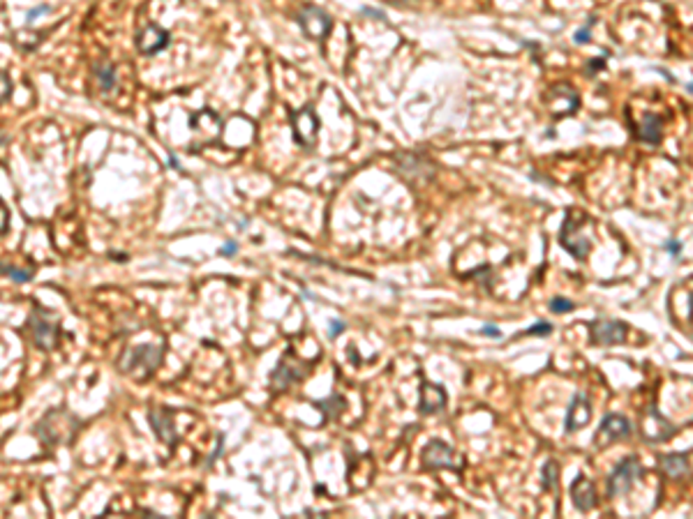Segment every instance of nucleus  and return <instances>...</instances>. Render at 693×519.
Wrapping results in <instances>:
<instances>
[{
  "label": "nucleus",
  "instance_id": "1a4fd4ad",
  "mask_svg": "<svg viewBox=\"0 0 693 519\" xmlns=\"http://www.w3.org/2000/svg\"><path fill=\"white\" fill-rule=\"evenodd\" d=\"M629 332H631V328L624 321L598 319L594 323H589V339H592V344H596V346L624 344L629 339Z\"/></svg>",
  "mask_w": 693,
  "mask_h": 519
},
{
  "label": "nucleus",
  "instance_id": "39448f33",
  "mask_svg": "<svg viewBox=\"0 0 693 519\" xmlns=\"http://www.w3.org/2000/svg\"><path fill=\"white\" fill-rule=\"evenodd\" d=\"M421 460H423V469H428V471H439V469L460 471L465 467V457H460L446 441H439V439H433L426 448H423Z\"/></svg>",
  "mask_w": 693,
  "mask_h": 519
},
{
  "label": "nucleus",
  "instance_id": "aec40b11",
  "mask_svg": "<svg viewBox=\"0 0 693 519\" xmlns=\"http://www.w3.org/2000/svg\"><path fill=\"white\" fill-rule=\"evenodd\" d=\"M314 406H317L319 411L323 413L321 425H326L328 420H337V418H340V413L346 408V399L342 397V394H330L328 399L314 401Z\"/></svg>",
  "mask_w": 693,
  "mask_h": 519
},
{
  "label": "nucleus",
  "instance_id": "dca6fc26",
  "mask_svg": "<svg viewBox=\"0 0 693 519\" xmlns=\"http://www.w3.org/2000/svg\"><path fill=\"white\" fill-rule=\"evenodd\" d=\"M446 401H449V394H446L444 385L433 383V381H423L421 383V399H419V411L423 415H435L446 408Z\"/></svg>",
  "mask_w": 693,
  "mask_h": 519
},
{
  "label": "nucleus",
  "instance_id": "4be33fe9",
  "mask_svg": "<svg viewBox=\"0 0 693 519\" xmlns=\"http://www.w3.org/2000/svg\"><path fill=\"white\" fill-rule=\"evenodd\" d=\"M557 480H559V464L557 460H548L541 469V487L545 492H554L557 490Z\"/></svg>",
  "mask_w": 693,
  "mask_h": 519
},
{
  "label": "nucleus",
  "instance_id": "7ed1b4c3",
  "mask_svg": "<svg viewBox=\"0 0 693 519\" xmlns=\"http://www.w3.org/2000/svg\"><path fill=\"white\" fill-rule=\"evenodd\" d=\"M584 224H589L587 215L568 211L566 220H564V227H561V234H559L561 247H564L568 254H573L578 261H587L589 252H592V240L580 234Z\"/></svg>",
  "mask_w": 693,
  "mask_h": 519
},
{
  "label": "nucleus",
  "instance_id": "f257e3e1",
  "mask_svg": "<svg viewBox=\"0 0 693 519\" xmlns=\"http://www.w3.org/2000/svg\"><path fill=\"white\" fill-rule=\"evenodd\" d=\"M76 429H79V420L72 413L65 411V408H53L42 418L35 432L46 446H58L72 439Z\"/></svg>",
  "mask_w": 693,
  "mask_h": 519
},
{
  "label": "nucleus",
  "instance_id": "9b49d317",
  "mask_svg": "<svg viewBox=\"0 0 693 519\" xmlns=\"http://www.w3.org/2000/svg\"><path fill=\"white\" fill-rule=\"evenodd\" d=\"M677 434V427L668 420L666 415H661L657 406H650L643 418V436L647 443H661V441L673 439Z\"/></svg>",
  "mask_w": 693,
  "mask_h": 519
},
{
  "label": "nucleus",
  "instance_id": "7c9ffc66",
  "mask_svg": "<svg viewBox=\"0 0 693 519\" xmlns=\"http://www.w3.org/2000/svg\"><path fill=\"white\" fill-rule=\"evenodd\" d=\"M46 12H49V7H46V5L37 7V10H30V12H28V23H33L35 17H42V14H46Z\"/></svg>",
  "mask_w": 693,
  "mask_h": 519
},
{
  "label": "nucleus",
  "instance_id": "423d86ee",
  "mask_svg": "<svg viewBox=\"0 0 693 519\" xmlns=\"http://www.w3.org/2000/svg\"><path fill=\"white\" fill-rule=\"evenodd\" d=\"M310 367H312V362H310V360L303 362L300 358H296L291 348H287V353L282 355V360L277 362L275 371L271 374V385H273L275 390L289 388L291 383L303 381V378H305L307 374H310Z\"/></svg>",
  "mask_w": 693,
  "mask_h": 519
},
{
  "label": "nucleus",
  "instance_id": "a878e982",
  "mask_svg": "<svg viewBox=\"0 0 693 519\" xmlns=\"http://www.w3.org/2000/svg\"><path fill=\"white\" fill-rule=\"evenodd\" d=\"M7 229H10V208H7L5 201L0 199V236L7 234Z\"/></svg>",
  "mask_w": 693,
  "mask_h": 519
},
{
  "label": "nucleus",
  "instance_id": "5701e85b",
  "mask_svg": "<svg viewBox=\"0 0 693 519\" xmlns=\"http://www.w3.org/2000/svg\"><path fill=\"white\" fill-rule=\"evenodd\" d=\"M0 273L10 275L14 282H21V284H26V282L33 280V270H19V268H14V266H7V263H0Z\"/></svg>",
  "mask_w": 693,
  "mask_h": 519
},
{
  "label": "nucleus",
  "instance_id": "412c9836",
  "mask_svg": "<svg viewBox=\"0 0 693 519\" xmlns=\"http://www.w3.org/2000/svg\"><path fill=\"white\" fill-rule=\"evenodd\" d=\"M92 74L99 83V88L104 92H109L115 88V67L109 63V60H99V63L92 65Z\"/></svg>",
  "mask_w": 693,
  "mask_h": 519
},
{
  "label": "nucleus",
  "instance_id": "0eeeda50",
  "mask_svg": "<svg viewBox=\"0 0 693 519\" xmlns=\"http://www.w3.org/2000/svg\"><path fill=\"white\" fill-rule=\"evenodd\" d=\"M629 436H634V422L622 413H608V415H603V420H601L598 429L594 434V446L606 448V446L617 443V441H624Z\"/></svg>",
  "mask_w": 693,
  "mask_h": 519
},
{
  "label": "nucleus",
  "instance_id": "f3484780",
  "mask_svg": "<svg viewBox=\"0 0 693 519\" xmlns=\"http://www.w3.org/2000/svg\"><path fill=\"white\" fill-rule=\"evenodd\" d=\"M571 499H573V506L580 510V513H589L592 508H596L594 483L587 480L584 474H578V478L571 483Z\"/></svg>",
  "mask_w": 693,
  "mask_h": 519
},
{
  "label": "nucleus",
  "instance_id": "2eb2a0df",
  "mask_svg": "<svg viewBox=\"0 0 693 519\" xmlns=\"http://www.w3.org/2000/svg\"><path fill=\"white\" fill-rule=\"evenodd\" d=\"M148 420L150 427L155 432V436L162 443L174 446L176 443V427H174V411L167 406H150L148 408Z\"/></svg>",
  "mask_w": 693,
  "mask_h": 519
},
{
  "label": "nucleus",
  "instance_id": "6ab92c4d",
  "mask_svg": "<svg viewBox=\"0 0 693 519\" xmlns=\"http://www.w3.org/2000/svg\"><path fill=\"white\" fill-rule=\"evenodd\" d=\"M638 138L640 141H647L652 145H659L661 143V118L657 113H645L643 115V122L638 125Z\"/></svg>",
  "mask_w": 693,
  "mask_h": 519
},
{
  "label": "nucleus",
  "instance_id": "bb28decb",
  "mask_svg": "<svg viewBox=\"0 0 693 519\" xmlns=\"http://www.w3.org/2000/svg\"><path fill=\"white\" fill-rule=\"evenodd\" d=\"M10 92H12V81H10V76H7L5 72H0V104H3L7 97H10Z\"/></svg>",
  "mask_w": 693,
  "mask_h": 519
},
{
  "label": "nucleus",
  "instance_id": "9d476101",
  "mask_svg": "<svg viewBox=\"0 0 693 519\" xmlns=\"http://www.w3.org/2000/svg\"><path fill=\"white\" fill-rule=\"evenodd\" d=\"M291 127H294V138L303 148H314L319 134V118L312 106H305L300 111L291 113Z\"/></svg>",
  "mask_w": 693,
  "mask_h": 519
},
{
  "label": "nucleus",
  "instance_id": "6e6552de",
  "mask_svg": "<svg viewBox=\"0 0 693 519\" xmlns=\"http://www.w3.org/2000/svg\"><path fill=\"white\" fill-rule=\"evenodd\" d=\"M643 474V467L638 462V457H624V460L610 471L608 476V494L610 497H622V494L631 492L636 478Z\"/></svg>",
  "mask_w": 693,
  "mask_h": 519
},
{
  "label": "nucleus",
  "instance_id": "c85d7f7f",
  "mask_svg": "<svg viewBox=\"0 0 693 519\" xmlns=\"http://www.w3.org/2000/svg\"><path fill=\"white\" fill-rule=\"evenodd\" d=\"M664 250H666V252H670V254H673V257H677V254H680V252H682V243H680V240H675V238H670V240H666V245H664Z\"/></svg>",
  "mask_w": 693,
  "mask_h": 519
},
{
  "label": "nucleus",
  "instance_id": "393cba45",
  "mask_svg": "<svg viewBox=\"0 0 693 519\" xmlns=\"http://www.w3.org/2000/svg\"><path fill=\"white\" fill-rule=\"evenodd\" d=\"M550 332H552V323H548V321H536L534 325H529V328L522 332V335H525V337H536V335L538 337H548Z\"/></svg>",
  "mask_w": 693,
  "mask_h": 519
},
{
  "label": "nucleus",
  "instance_id": "4468645a",
  "mask_svg": "<svg viewBox=\"0 0 693 519\" xmlns=\"http://www.w3.org/2000/svg\"><path fill=\"white\" fill-rule=\"evenodd\" d=\"M172 44V35L167 30H162L155 23H148L144 30H139L136 35V49L144 53V56H155L162 49Z\"/></svg>",
  "mask_w": 693,
  "mask_h": 519
},
{
  "label": "nucleus",
  "instance_id": "a211bd4d",
  "mask_svg": "<svg viewBox=\"0 0 693 519\" xmlns=\"http://www.w3.org/2000/svg\"><path fill=\"white\" fill-rule=\"evenodd\" d=\"M689 450L684 453H670V455H659V467L661 471L673 478V480H680V478H687L689 471H691V462H689Z\"/></svg>",
  "mask_w": 693,
  "mask_h": 519
},
{
  "label": "nucleus",
  "instance_id": "cd10ccee",
  "mask_svg": "<svg viewBox=\"0 0 693 519\" xmlns=\"http://www.w3.org/2000/svg\"><path fill=\"white\" fill-rule=\"evenodd\" d=\"M481 335L483 337H490V339H502V330H499V325H495V323H485V325H481Z\"/></svg>",
  "mask_w": 693,
  "mask_h": 519
},
{
  "label": "nucleus",
  "instance_id": "2f4dec72",
  "mask_svg": "<svg viewBox=\"0 0 693 519\" xmlns=\"http://www.w3.org/2000/svg\"><path fill=\"white\" fill-rule=\"evenodd\" d=\"M236 250H238V245L231 240V243H227L225 247H220V254L222 257H231V254H236Z\"/></svg>",
  "mask_w": 693,
  "mask_h": 519
},
{
  "label": "nucleus",
  "instance_id": "f8f14e48",
  "mask_svg": "<svg viewBox=\"0 0 693 519\" xmlns=\"http://www.w3.org/2000/svg\"><path fill=\"white\" fill-rule=\"evenodd\" d=\"M298 23L310 40H323V37L330 33V28H333V19H330L323 10L312 7V5H307L298 12Z\"/></svg>",
  "mask_w": 693,
  "mask_h": 519
},
{
  "label": "nucleus",
  "instance_id": "ddd939ff",
  "mask_svg": "<svg viewBox=\"0 0 693 519\" xmlns=\"http://www.w3.org/2000/svg\"><path fill=\"white\" fill-rule=\"evenodd\" d=\"M589 420H592V401L584 392H575L571 404H568V411H566L564 432L566 434L580 432V429L587 427Z\"/></svg>",
  "mask_w": 693,
  "mask_h": 519
},
{
  "label": "nucleus",
  "instance_id": "20e7f679",
  "mask_svg": "<svg viewBox=\"0 0 693 519\" xmlns=\"http://www.w3.org/2000/svg\"><path fill=\"white\" fill-rule=\"evenodd\" d=\"M162 360V346L153 344H141L134 346L118 360V367L122 374H130L134 378H146L158 369Z\"/></svg>",
  "mask_w": 693,
  "mask_h": 519
},
{
  "label": "nucleus",
  "instance_id": "f03ea898",
  "mask_svg": "<svg viewBox=\"0 0 693 519\" xmlns=\"http://www.w3.org/2000/svg\"><path fill=\"white\" fill-rule=\"evenodd\" d=\"M26 328L30 332L33 344L40 346L42 351H53V348H56L58 339H60V321L53 316V312L35 305L26 321Z\"/></svg>",
  "mask_w": 693,
  "mask_h": 519
},
{
  "label": "nucleus",
  "instance_id": "c756f323",
  "mask_svg": "<svg viewBox=\"0 0 693 519\" xmlns=\"http://www.w3.org/2000/svg\"><path fill=\"white\" fill-rule=\"evenodd\" d=\"M344 330V323L340 321V319H335V321H330V339H333V337H337V335H340V332Z\"/></svg>",
  "mask_w": 693,
  "mask_h": 519
},
{
  "label": "nucleus",
  "instance_id": "b1692460",
  "mask_svg": "<svg viewBox=\"0 0 693 519\" xmlns=\"http://www.w3.org/2000/svg\"><path fill=\"white\" fill-rule=\"evenodd\" d=\"M548 307H550V312H554V314H566V312H571V309H575V303L573 300L564 298V296H554Z\"/></svg>",
  "mask_w": 693,
  "mask_h": 519
},
{
  "label": "nucleus",
  "instance_id": "473e14b6",
  "mask_svg": "<svg viewBox=\"0 0 693 519\" xmlns=\"http://www.w3.org/2000/svg\"><path fill=\"white\" fill-rule=\"evenodd\" d=\"M575 42L578 44H587L589 42V28H582L580 33L575 35Z\"/></svg>",
  "mask_w": 693,
  "mask_h": 519
}]
</instances>
